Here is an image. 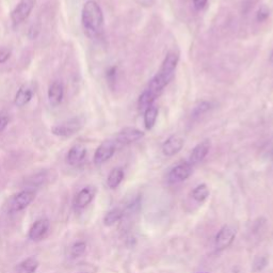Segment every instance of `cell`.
Here are the masks:
<instances>
[{
	"mask_svg": "<svg viewBox=\"0 0 273 273\" xmlns=\"http://www.w3.org/2000/svg\"><path fill=\"white\" fill-rule=\"evenodd\" d=\"M235 237H236V231H235L234 227L231 225H224L216 236V249L218 251H222V250L229 248L233 244Z\"/></svg>",
	"mask_w": 273,
	"mask_h": 273,
	"instance_id": "ba28073f",
	"label": "cell"
},
{
	"mask_svg": "<svg viewBox=\"0 0 273 273\" xmlns=\"http://www.w3.org/2000/svg\"><path fill=\"white\" fill-rule=\"evenodd\" d=\"M11 57V50L7 48H0V64L5 63Z\"/></svg>",
	"mask_w": 273,
	"mask_h": 273,
	"instance_id": "83f0119b",
	"label": "cell"
},
{
	"mask_svg": "<svg viewBox=\"0 0 273 273\" xmlns=\"http://www.w3.org/2000/svg\"><path fill=\"white\" fill-rule=\"evenodd\" d=\"M9 124V116L4 111H0V133L3 132Z\"/></svg>",
	"mask_w": 273,
	"mask_h": 273,
	"instance_id": "4316f807",
	"label": "cell"
},
{
	"mask_svg": "<svg viewBox=\"0 0 273 273\" xmlns=\"http://www.w3.org/2000/svg\"><path fill=\"white\" fill-rule=\"evenodd\" d=\"M156 98L151 95L148 91H144V92L140 95L139 97V109L142 111H145L147 108H149L150 106H153V103L155 102Z\"/></svg>",
	"mask_w": 273,
	"mask_h": 273,
	"instance_id": "7402d4cb",
	"label": "cell"
},
{
	"mask_svg": "<svg viewBox=\"0 0 273 273\" xmlns=\"http://www.w3.org/2000/svg\"><path fill=\"white\" fill-rule=\"evenodd\" d=\"M85 124H86L85 118L81 116L74 117L55 125L51 128V133L52 135L58 136H71L80 132L83 128V126H85Z\"/></svg>",
	"mask_w": 273,
	"mask_h": 273,
	"instance_id": "3957f363",
	"label": "cell"
},
{
	"mask_svg": "<svg viewBox=\"0 0 273 273\" xmlns=\"http://www.w3.org/2000/svg\"><path fill=\"white\" fill-rule=\"evenodd\" d=\"M144 136V133L141 132L138 128L135 127H125L122 131H120L115 136V140L118 147L128 145V144L139 141Z\"/></svg>",
	"mask_w": 273,
	"mask_h": 273,
	"instance_id": "5b68a950",
	"label": "cell"
},
{
	"mask_svg": "<svg viewBox=\"0 0 273 273\" xmlns=\"http://www.w3.org/2000/svg\"><path fill=\"white\" fill-rule=\"evenodd\" d=\"M124 179V171L122 168H115L108 175L107 185L110 189H116Z\"/></svg>",
	"mask_w": 273,
	"mask_h": 273,
	"instance_id": "e0dca14e",
	"label": "cell"
},
{
	"mask_svg": "<svg viewBox=\"0 0 273 273\" xmlns=\"http://www.w3.org/2000/svg\"><path fill=\"white\" fill-rule=\"evenodd\" d=\"M192 173V165L187 162H181L174 168L169 173V181L171 184H177L180 181L186 180Z\"/></svg>",
	"mask_w": 273,
	"mask_h": 273,
	"instance_id": "9c48e42d",
	"label": "cell"
},
{
	"mask_svg": "<svg viewBox=\"0 0 273 273\" xmlns=\"http://www.w3.org/2000/svg\"><path fill=\"white\" fill-rule=\"evenodd\" d=\"M270 15V11L268 7L266 5H263L261 9L259 10V12H257V15H256V18L259 21H265Z\"/></svg>",
	"mask_w": 273,
	"mask_h": 273,
	"instance_id": "484cf974",
	"label": "cell"
},
{
	"mask_svg": "<svg viewBox=\"0 0 273 273\" xmlns=\"http://www.w3.org/2000/svg\"><path fill=\"white\" fill-rule=\"evenodd\" d=\"M32 97H33L32 89L24 85L19 88L17 93L15 94L14 104L15 106H17V107H24V106H26L30 101L32 100Z\"/></svg>",
	"mask_w": 273,
	"mask_h": 273,
	"instance_id": "2e32d148",
	"label": "cell"
},
{
	"mask_svg": "<svg viewBox=\"0 0 273 273\" xmlns=\"http://www.w3.org/2000/svg\"><path fill=\"white\" fill-rule=\"evenodd\" d=\"M179 61V56L175 51H171L165 56L161 64L160 70L157 73L155 77L148 83L146 91L157 98L162 93L163 89L169 85V82L173 79L175 75V70Z\"/></svg>",
	"mask_w": 273,
	"mask_h": 273,
	"instance_id": "6da1fadb",
	"label": "cell"
},
{
	"mask_svg": "<svg viewBox=\"0 0 273 273\" xmlns=\"http://www.w3.org/2000/svg\"><path fill=\"white\" fill-rule=\"evenodd\" d=\"M39 268V262L35 257H28L18 265L19 273H35Z\"/></svg>",
	"mask_w": 273,
	"mask_h": 273,
	"instance_id": "ffe728a7",
	"label": "cell"
},
{
	"mask_svg": "<svg viewBox=\"0 0 273 273\" xmlns=\"http://www.w3.org/2000/svg\"><path fill=\"white\" fill-rule=\"evenodd\" d=\"M81 24L89 37L100 36L104 28V13L95 0H88L81 11Z\"/></svg>",
	"mask_w": 273,
	"mask_h": 273,
	"instance_id": "7a4b0ae2",
	"label": "cell"
},
{
	"mask_svg": "<svg viewBox=\"0 0 273 273\" xmlns=\"http://www.w3.org/2000/svg\"><path fill=\"white\" fill-rule=\"evenodd\" d=\"M34 3L35 0H20L11 12V20L14 26L21 24L29 17L34 7Z\"/></svg>",
	"mask_w": 273,
	"mask_h": 273,
	"instance_id": "277c9868",
	"label": "cell"
},
{
	"mask_svg": "<svg viewBox=\"0 0 273 273\" xmlns=\"http://www.w3.org/2000/svg\"><path fill=\"white\" fill-rule=\"evenodd\" d=\"M49 225L50 223L47 219L36 220L29 231V238L33 241L43 239L49 230Z\"/></svg>",
	"mask_w": 273,
	"mask_h": 273,
	"instance_id": "5bb4252c",
	"label": "cell"
},
{
	"mask_svg": "<svg viewBox=\"0 0 273 273\" xmlns=\"http://www.w3.org/2000/svg\"><path fill=\"white\" fill-rule=\"evenodd\" d=\"M87 157V148L81 144H76L68 150L66 155V161L72 166H77L81 164Z\"/></svg>",
	"mask_w": 273,
	"mask_h": 273,
	"instance_id": "4fadbf2b",
	"label": "cell"
},
{
	"mask_svg": "<svg viewBox=\"0 0 273 273\" xmlns=\"http://www.w3.org/2000/svg\"><path fill=\"white\" fill-rule=\"evenodd\" d=\"M210 103L208 102H202L201 104H199L196 107L193 109V112H192V117L193 118H196V117H200L202 115H204L205 112H207L209 109H210Z\"/></svg>",
	"mask_w": 273,
	"mask_h": 273,
	"instance_id": "cb8c5ba5",
	"label": "cell"
},
{
	"mask_svg": "<svg viewBox=\"0 0 273 273\" xmlns=\"http://www.w3.org/2000/svg\"><path fill=\"white\" fill-rule=\"evenodd\" d=\"M96 190L94 187H85L77 193L76 198L74 200V206L77 209H83L86 208L88 205L93 201L95 196Z\"/></svg>",
	"mask_w": 273,
	"mask_h": 273,
	"instance_id": "7c38bea8",
	"label": "cell"
},
{
	"mask_svg": "<svg viewBox=\"0 0 273 273\" xmlns=\"http://www.w3.org/2000/svg\"><path fill=\"white\" fill-rule=\"evenodd\" d=\"M124 217V211L121 208H113L106 214L104 218V224L106 226H112L118 223Z\"/></svg>",
	"mask_w": 273,
	"mask_h": 273,
	"instance_id": "ac0fdd59",
	"label": "cell"
},
{
	"mask_svg": "<svg viewBox=\"0 0 273 273\" xmlns=\"http://www.w3.org/2000/svg\"><path fill=\"white\" fill-rule=\"evenodd\" d=\"M210 149V142L208 140L202 141L196 145L190 154V157H189V163H190L192 166L202 162L205 157L207 156Z\"/></svg>",
	"mask_w": 273,
	"mask_h": 273,
	"instance_id": "9a60e30c",
	"label": "cell"
},
{
	"mask_svg": "<svg viewBox=\"0 0 273 273\" xmlns=\"http://www.w3.org/2000/svg\"><path fill=\"white\" fill-rule=\"evenodd\" d=\"M267 264H268V261L266 257H257L253 264V269L254 271H261L267 266Z\"/></svg>",
	"mask_w": 273,
	"mask_h": 273,
	"instance_id": "d4e9b609",
	"label": "cell"
},
{
	"mask_svg": "<svg viewBox=\"0 0 273 273\" xmlns=\"http://www.w3.org/2000/svg\"><path fill=\"white\" fill-rule=\"evenodd\" d=\"M269 61H270V63H272V64H273V49H272V51H271V54H270V57H269Z\"/></svg>",
	"mask_w": 273,
	"mask_h": 273,
	"instance_id": "4dcf8cb0",
	"label": "cell"
},
{
	"mask_svg": "<svg viewBox=\"0 0 273 273\" xmlns=\"http://www.w3.org/2000/svg\"><path fill=\"white\" fill-rule=\"evenodd\" d=\"M87 250V244L83 241H77L71 248V256L73 259H77V257L82 256L85 254Z\"/></svg>",
	"mask_w": 273,
	"mask_h": 273,
	"instance_id": "603a6c76",
	"label": "cell"
},
{
	"mask_svg": "<svg viewBox=\"0 0 273 273\" xmlns=\"http://www.w3.org/2000/svg\"><path fill=\"white\" fill-rule=\"evenodd\" d=\"M208 195H209V189L205 184L196 186L194 188V190L192 191V198L199 203L204 202L208 198Z\"/></svg>",
	"mask_w": 273,
	"mask_h": 273,
	"instance_id": "44dd1931",
	"label": "cell"
},
{
	"mask_svg": "<svg viewBox=\"0 0 273 273\" xmlns=\"http://www.w3.org/2000/svg\"><path fill=\"white\" fill-rule=\"evenodd\" d=\"M208 0H193V5L196 10H202L206 6Z\"/></svg>",
	"mask_w": 273,
	"mask_h": 273,
	"instance_id": "f546056e",
	"label": "cell"
},
{
	"mask_svg": "<svg viewBox=\"0 0 273 273\" xmlns=\"http://www.w3.org/2000/svg\"><path fill=\"white\" fill-rule=\"evenodd\" d=\"M158 118V108L155 106H150L144 111V125H145L146 130H151L156 124V121Z\"/></svg>",
	"mask_w": 273,
	"mask_h": 273,
	"instance_id": "d6986e66",
	"label": "cell"
},
{
	"mask_svg": "<svg viewBox=\"0 0 273 273\" xmlns=\"http://www.w3.org/2000/svg\"><path fill=\"white\" fill-rule=\"evenodd\" d=\"M107 78L110 82H115L117 78V67L112 66L107 71Z\"/></svg>",
	"mask_w": 273,
	"mask_h": 273,
	"instance_id": "f1b7e54d",
	"label": "cell"
},
{
	"mask_svg": "<svg viewBox=\"0 0 273 273\" xmlns=\"http://www.w3.org/2000/svg\"><path fill=\"white\" fill-rule=\"evenodd\" d=\"M185 140L183 136L179 135H173L170 138L166 139L162 144V153L165 156L172 157L179 153L181 148H183Z\"/></svg>",
	"mask_w": 273,
	"mask_h": 273,
	"instance_id": "30bf717a",
	"label": "cell"
},
{
	"mask_svg": "<svg viewBox=\"0 0 273 273\" xmlns=\"http://www.w3.org/2000/svg\"><path fill=\"white\" fill-rule=\"evenodd\" d=\"M117 148H118V145L113 139L104 141L95 150V154H94L95 164L100 165L105 163L106 161H108L109 159L115 155Z\"/></svg>",
	"mask_w": 273,
	"mask_h": 273,
	"instance_id": "8992f818",
	"label": "cell"
},
{
	"mask_svg": "<svg viewBox=\"0 0 273 273\" xmlns=\"http://www.w3.org/2000/svg\"><path fill=\"white\" fill-rule=\"evenodd\" d=\"M35 193L32 190H22L15 194L10 202V210L12 212H18L24 210L33 202Z\"/></svg>",
	"mask_w": 273,
	"mask_h": 273,
	"instance_id": "52a82bcc",
	"label": "cell"
},
{
	"mask_svg": "<svg viewBox=\"0 0 273 273\" xmlns=\"http://www.w3.org/2000/svg\"><path fill=\"white\" fill-rule=\"evenodd\" d=\"M272 156H273V149H272Z\"/></svg>",
	"mask_w": 273,
	"mask_h": 273,
	"instance_id": "1f68e13d",
	"label": "cell"
},
{
	"mask_svg": "<svg viewBox=\"0 0 273 273\" xmlns=\"http://www.w3.org/2000/svg\"><path fill=\"white\" fill-rule=\"evenodd\" d=\"M48 102L52 107H58L61 105L64 98V87L63 83L60 81H54L48 88Z\"/></svg>",
	"mask_w": 273,
	"mask_h": 273,
	"instance_id": "8fae6325",
	"label": "cell"
}]
</instances>
